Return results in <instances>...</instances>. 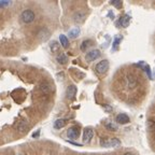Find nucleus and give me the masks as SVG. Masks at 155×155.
Masks as SVG:
<instances>
[{
    "label": "nucleus",
    "mask_w": 155,
    "mask_h": 155,
    "mask_svg": "<svg viewBox=\"0 0 155 155\" xmlns=\"http://www.w3.org/2000/svg\"><path fill=\"white\" fill-rule=\"evenodd\" d=\"M34 19H36V15H34V11H31V10H25L22 12V14H21V19H22V22L25 23V24H29V23H31V22H34Z\"/></svg>",
    "instance_id": "obj_1"
},
{
    "label": "nucleus",
    "mask_w": 155,
    "mask_h": 155,
    "mask_svg": "<svg viewBox=\"0 0 155 155\" xmlns=\"http://www.w3.org/2000/svg\"><path fill=\"white\" fill-rule=\"evenodd\" d=\"M100 145L103 148H116L121 145V141L116 138H109V139H102L100 141Z\"/></svg>",
    "instance_id": "obj_2"
},
{
    "label": "nucleus",
    "mask_w": 155,
    "mask_h": 155,
    "mask_svg": "<svg viewBox=\"0 0 155 155\" xmlns=\"http://www.w3.org/2000/svg\"><path fill=\"white\" fill-rule=\"evenodd\" d=\"M95 70H96V72L99 73V74L106 73L107 71L109 70V62H108L107 59H103L101 62H99V63L95 66Z\"/></svg>",
    "instance_id": "obj_3"
},
{
    "label": "nucleus",
    "mask_w": 155,
    "mask_h": 155,
    "mask_svg": "<svg viewBox=\"0 0 155 155\" xmlns=\"http://www.w3.org/2000/svg\"><path fill=\"white\" fill-rule=\"evenodd\" d=\"M73 22L74 23H77V24H82L83 22L85 21L86 19V13L84 12V11H81V10H79L77 11L74 14H73Z\"/></svg>",
    "instance_id": "obj_4"
},
{
    "label": "nucleus",
    "mask_w": 155,
    "mask_h": 155,
    "mask_svg": "<svg viewBox=\"0 0 155 155\" xmlns=\"http://www.w3.org/2000/svg\"><path fill=\"white\" fill-rule=\"evenodd\" d=\"M67 136L70 139H77L80 136V128L78 126H72L67 130Z\"/></svg>",
    "instance_id": "obj_5"
},
{
    "label": "nucleus",
    "mask_w": 155,
    "mask_h": 155,
    "mask_svg": "<svg viewBox=\"0 0 155 155\" xmlns=\"http://www.w3.org/2000/svg\"><path fill=\"white\" fill-rule=\"evenodd\" d=\"M99 56H100V51L99 50H92V51L87 52L86 55H85V58H86L87 62H94Z\"/></svg>",
    "instance_id": "obj_6"
},
{
    "label": "nucleus",
    "mask_w": 155,
    "mask_h": 155,
    "mask_svg": "<svg viewBox=\"0 0 155 155\" xmlns=\"http://www.w3.org/2000/svg\"><path fill=\"white\" fill-rule=\"evenodd\" d=\"M77 87L74 86V85H69L67 87V91H66V96H67L68 99H70V100H72L74 99V97L77 95Z\"/></svg>",
    "instance_id": "obj_7"
},
{
    "label": "nucleus",
    "mask_w": 155,
    "mask_h": 155,
    "mask_svg": "<svg viewBox=\"0 0 155 155\" xmlns=\"http://www.w3.org/2000/svg\"><path fill=\"white\" fill-rule=\"evenodd\" d=\"M93 136H94V130L91 127H87L84 129V132H83V141L84 142H89L92 140Z\"/></svg>",
    "instance_id": "obj_8"
},
{
    "label": "nucleus",
    "mask_w": 155,
    "mask_h": 155,
    "mask_svg": "<svg viewBox=\"0 0 155 155\" xmlns=\"http://www.w3.org/2000/svg\"><path fill=\"white\" fill-rule=\"evenodd\" d=\"M115 121L119 123V124H122V125H124V124H127V123H129L130 122V119H129V116L125 114V113H120L119 115H116V119Z\"/></svg>",
    "instance_id": "obj_9"
},
{
    "label": "nucleus",
    "mask_w": 155,
    "mask_h": 155,
    "mask_svg": "<svg viewBox=\"0 0 155 155\" xmlns=\"http://www.w3.org/2000/svg\"><path fill=\"white\" fill-rule=\"evenodd\" d=\"M129 23H130V15L128 14L123 15L121 19H120V21H119V24L121 25L123 28H126L129 25Z\"/></svg>",
    "instance_id": "obj_10"
},
{
    "label": "nucleus",
    "mask_w": 155,
    "mask_h": 155,
    "mask_svg": "<svg viewBox=\"0 0 155 155\" xmlns=\"http://www.w3.org/2000/svg\"><path fill=\"white\" fill-rule=\"evenodd\" d=\"M66 124H67L66 120H64V119H58V120H56V121L54 122V127L57 128V129H60V128H63Z\"/></svg>",
    "instance_id": "obj_11"
},
{
    "label": "nucleus",
    "mask_w": 155,
    "mask_h": 155,
    "mask_svg": "<svg viewBox=\"0 0 155 155\" xmlns=\"http://www.w3.org/2000/svg\"><path fill=\"white\" fill-rule=\"evenodd\" d=\"M59 42H60V44H62V46L64 48H67L69 46V41H68V38L65 34H60L59 36Z\"/></svg>",
    "instance_id": "obj_12"
},
{
    "label": "nucleus",
    "mask_w": 155,
    "mask_h": 155,
    "mask_svg": "<svg viewBox=\"0 0 155 155\" xmlns=\"http://www.w3.org/2000/svg\"><path fill=\"white\" fill-rule=\"evenodd\" d=\"M127 81H128V85L129 87H135L136 84H137V79H136L135 76H132V74H128L127 76Z\"/></svg>",
    "instance_id": "obj_13"
},
{
    "label": "nucleus",
    "mask_w": 155,
    "mask_h": 155,
    "mask_svg": "<svg viewBox=\"0 0 155 155\" xmlns=\"http://www.w3.org/2000/svg\"><path fill=\"white\" fill-rule=\"evenodd\" d=\"M105 127H106L108 130H111V131H116L117 130V125L112 123V122H106L105 123Z\"/></svg>",
    "instance_id": "obj_14"
},
{
    "label": "nucleus",
    "mask_w": 155,
    "mask_h": 155,
    "mask_svg": "<svg viewBox=\"0 0 155 155\" xmlns=\"http://www.w3.org/2000/svg\"><path fill=\"white\" fill-rule=\"evenodd\" d=\"M92 45H93L92 40H84V41L82 42V44H81L80 48H81L82 51H86L87 48H89V46H92Z\"/></svg>",
    "instance_id": "obj_15"
},
{
    "label": "nucleus",
    "mask_w": 155,
    "mask_h": 155,
    "mask_svg": "<svg viewBox=\"0 0 155 155\" xmlns=\"http://www.w3.org/2000/svg\"><path fill=\"white\" fill-rule=\"evenodd\" d=\"M80 28L79 27H76V28L71 29V30H69V37H71V38H77L78 36L80 34Z\"/></svg>",
    "instance_id": "obj_16"
},
{
    "label": "nucleus",
    "mask_w": 155,
    "mask_h": 155,
    "mask_svg": "<svg viewBox=\"0 0 155 155\" xmlns=\"http://www.w3.org/2000/svg\"><path fill=\"white\" fill-rule=\"evenodd\" d=\"M56 59H57L58 63L62 64V65H65V64L68 62V57L65 55V54H59L57 57H56Z\"/></svg>",
    "instance_id": "obj_17"
},
{
    "label": "nucleus",
    "mask_w": 155,
    "mask_h": 155,
    "mask_svg": "<svg viewBox=\"0 0 155 155\" xmlns=\"http://www.w3.org/2000/svg\"><path fill=\"white\" fill-rule=\"evenodd\" d=\"M16 128H17L19 131H27L26 130V129H27V126H26V124H25L24 122H19V125H16Z\"/></svg>",
    "instance_id": "obj_18"
},
{
    "label": "nucleus",
    "mask_w": 155,
    "mask_h": 155,
    "mask_svg": "<svg viewBox=\"0 0 155 155\" xmlns=\"http://www.w3.org/2000/svg\"><path fill=\"white\" fill-rule=\"evenodd\" d=\"M41 89L44 93H48L51 91V86H50V84H48V83H43V84H41Z\"/></svg>",
    "instance_id": "obj_19"
},
{
    "label": "nucleus",
    "mask_w": 155,
    "mask_h": 155,
    "mask_svg": "<svg viewBox=\"0 0 155 155\" xmlns=\"http://www.w3.org/2000/svg\"><path fill=\"white\" fill-rule=\"evenodd\" d=\"M110 3H111L112 5L116 7V8H120V7L122 5V1L121 0H112Z\"/></svg>",
    "instance_id": "obj_20"
},
{
    "label": "nucleus",
    "mask_w": 155,
    "mask_h": 155,
    "mask_svg": "<svg viewBox=\"0 0 155 155\" xmlns=\"http://www.w3.org/2000/svg\"><path fill=\"white\" fill-rule=\"evenodd\" d=\"M122 40V37L120 38V37H116L115 39H114V42H113V44H114V48H113V50H116V48H117V45H119V42Z\"/></svg>",
    "instance_id": "obj_21"
},
{
    "label": "nucleus",
    "mask_w": 155,
    "mask_h": 155,
    "mask_svg": "<svg viewBox=\"0 0 155 155\" xmlns=\"http://www.w3.org/2000/svg\"><path fill=\"white\" fill-rule=\"evenodd\" d=\"M57 43H56V42H53V44H52V45H51V50H52V51H53V52H57Z\"/></svg>",
    "instance_id": "obj_22"
},
{
    "label": "nucleus",
    "mask_w": 155,
    "mask_h": 155,
    "mask_svg": "<svg viewBox=\"0 0 155 155\" xmlns=\"http://www.w3.org/2000/svg\"><path fill=\"white\" fill-rule=\"evenodd\" d=\"M11 2L10 1H0V8H2V7H5V5H9Z\"/></svg>",
    "instance_id": "obj_23"
},
{
    "label": "nucleus",
    "mask_w": 155,
    "mask_h": 155,
    "mask_svg": "<svg viewBox=\"0 0 155 155\" xmlns=\"http://www.w3.org/2000/svg\"><path fill=\"white\" fill-rule=\"evenodd\" d=\"M124 155H134V154H131V153H125Z\"/></svg>",
    "instance_id": "obj_24"
}]
</instances>
